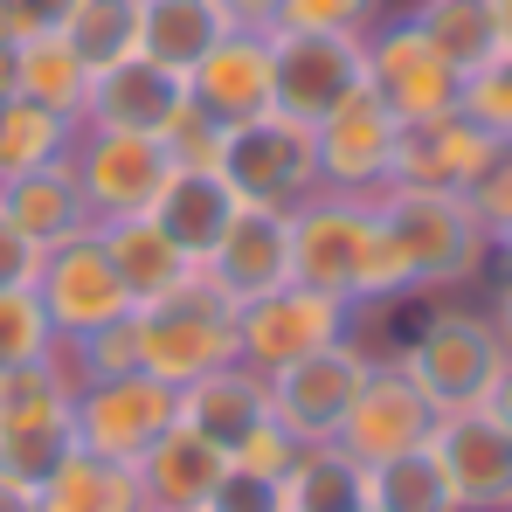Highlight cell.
Wrapping results in <instances>:
<instances>
[{
    "instance_id": "obj_1",
    "label": "cell",
    "mask_w": 512,
    "mask_h": 512,
    "mask_svg": "<svg viewBox=\"0 0 512 512\" xmlns=\"http://www.w3.org/2000/svg\"><path fill=\"white\" fill-rule=\"evenodd\" d=\"M291 277L333 291L346 305H402L416 298L409 263L395 250L381 208L367 194H312L291 208Z\"/></svg>"
},
{
    "instance_id": "obj_2",
    "label": "cell",
    "mask_w": 512,
    "mask_h": 512,
    "mask_svg": "<svg viewBox=\"0 0 512 512\" xmlns=\"http://www.w3.org/2000/svg\"><path fill=\"white\" fill-rule=\"evenodd\" d=\"M416 305H423L416 326L395 340L388 360L436 402V416L443 409H478L492 395L499 367H506V346L492 333L485 305H457V298H416Z\"/></svg>"
},
{
    "instance_id": "obj_3",
    "label": "cell",
    "mask_w": 512,
    "mask_h": 512,
    "mask_svg": "<svg viewBox=\"0 0 512 512\" xmlns=\"http://www.w3.org/2000/svg\"><path fill=\"white\" fill-rule=\"evenodd\" d=\"M395 250L409 263L416 298H443L464 291L492 270V229L478 222V208L464 194H423V187H381L374 194Z\"/></svg>"
},
{
    "instance_id": "obj_4",
    "label": "cell",
    "mask_w": 512,
    "mask_h": 512,
    "mask_svg": "<svg viewBox=\"0 0 512 512\" xmlns=\"http://www.w3.org/2000/svg\"><path fill=\"white\" fill-rule=\"evenodd\" d=\"M132 326H139V374H153L167 388H187L236 360V305L201 270L187 284H173L167 298L139 305Z\"/></svg>"
},
{
    "instance_id": "obj_5",
    "label": "cell",
    "mask_w": 512,
    "mask_h": 512,
    "mask_svg": "<svg viewBox=\"0 0 512 512\" xmlns=\"http://www.w3.org/2000/svg\"><path fill=\"white\" fill-rule=\"evenodd\" d=\"M353 340V305L333 291H312V284H277L250 305H236V360L256 374H277L291 360H312L326 346Z\"/></svg>"
},
{
    "instance_id": "obj_6",
    "label": "cell",
    "mask_w": 512,
    "mask_h": 512,
    "mask_svg": "<svg viewBox=\"0 0 512 512\" xmlns=\"http://www.w3.org/2000/svg\"><path fill=\"white\" fill-rule=\"evenodd\" d=\"M215 173L236 187V201H263V208H298L319 194V146L312 125L263 111L250 125H229L215 146Z\"/></svg>"
},
{
    "instance_id": "obj_7",
    "label": "cell",
    "mask_w": 512,
    "mask_h": 512,
    "mask_svg": "<svg viewBox=\"0 0 512 512\" xmlns=\"http://www.w3.org/2000/svg\"><path fill=\"white\" fill-rule=\"evenodd\" d=\"M70 423H77V450L104 457V464H139V457L180 423V388L153 381V374L77 381Z\"/></svg>"
},
{
    "instance_id": "obj_8",
    "label": "cell",
    "mask_w": 512,
    "mask_h": 512,
    "mask_svg": "<svg viewBox=\"0 0 512 512\" xmlns=\"http://www.w3.org/2000/svg\"><path fill=\"white\" fill-rule=\"evenodd\" d=\"M173 146L153 132H90L77 125L70 146V173L90 201V222H118V215H146L160 201V187L173 180Z\"/></svg>"
},
{
    "instance_id": "obj_9",
    "label": "cell",
    "mask_w": 512,
    "mask_h": 512,
    "mask_svg": "<svg viewBox=\"0 0 512 512\" xmlns=\"http://www.w3.org/2000/svg\"><path fill=\"white\" fill-rule=\"evenodd\" d=\"M360 56H367V90H374V97H381V104H388L402 125L457 111V90H464V77L443 63V49L429 42L409 14L374 21V28L360 35Z\"/></svg>"
},
{
    "instance_id": "obj_10",
    "label": "cell",
    "mask_w": 512,
    "mask_h": 512,
    "mask_svg": "<svg viewBox=\"0 0 512 512\" xmlns=\"http://www.w3.org/2000/svg\"><path fill=\"white\" fill-rule=\"evenodd\" d=\"M367 367H374V353L360 340H340L326 353H312V360H291V367L263 374L270 381V423L291 443H333L360 381H367Z\"/></svg>"
},
{
    "instance_id": "obj_11",
    "label": "cell",
    "mask_w": 512,
    "mask_h": 512,
    "mask_svg": "<svg viewBox=\"0 0 512 512\" xmlns=\"http://www.w3.org/2000/svg\"><path fill=\"white\" fill-rule=\"evenodd\" d=\"M35 298H42L49 326H56V346H77L84 333H97V326H111V319L132 312V298H125L111 256H104V243H97V229L56 243V250H42Z\"/></svg>"
},
{
    "instance_id": "obj_12",
    "label": "cell",
    "mask_w": 512,
    "mask_h": 512,
    "mask_svg": "<svg viewBox=\"0 0 512 512\" xmlns=\"http://www.w3.org/2000/svg\"><path fill=\"white\" fill-rule=\"evenodd\" d=\"M270 63H277V111L298 125H319L367 84L360 35H319V28H270Z\"/></svg>"
},
{
    "instance_id": "obj_13",
    "label": "cell",
    "mask_w": 512,
    "mask_h": 512,
    "mask_svg": "<svg viewBox=\"0 0 512 512\" xmlns=\"http://www.w3.org/2000/svg\"><path fill=\"white\" fill-rule=\"evenodd\" d=\"M429 457L443 464L464 512H512V423L499 409H443L429 429Z\"/></svg>"
},
{
    "instance_id": "obj_14",
    "label": "cell",
    "mask_w": 512,
    "mask_h": 512,
    "mask_svg": "<svg viewBox=\"0 0 512 512\" xmlns=\"http://www.w3.org/2000/svg\"><path fill=\"white\" fill-rule=\"evenodd\" d=\"M395 132H402V118L360 84L340 111H326V118L312 125L319 187H326V194H367V201H374V194L395 180Z\"/></svg>"
},
{
    "instance_id": "obj_15",
    "label": "cell",
    "mask_w": 512,
    "mask_h": 512,
    "mask_svg": "<svg viewBox=\"0 0 512 512\" xmlns=\"http://www.w3.org/2000/svg\"><path fill=\"white\" fill-rule=\"evenodd\" d=\"M429 429H436V402H429L395 360H374L333 443H340L353 464H388L402 450H423Z\"/></svg>"
},
{
    "instance_id": "obj_16",
    "label": "cell",
    "mask_w": 512,
    "mask_h": 512,
    "mask_svg": "<svg viewBox=\"0 0 512 512\" xmlns=\"http://www.w3.org/2000/svg\"><path fill=\"white\" fill-rule=\"evenodd\" d=\"M201 277H208L229 305H250L263 291L291 284V208L236 201V215H229L222 236H215V250L201 256Z\"/></svg>"
},
{
    "instance_id": "obj_17",
    "label": "cell",
    "mask_w": 512,
    "mask_h": 512,
    "mask_svg": "<svg viewBox=\"0 0 512 512\" xmlns=\"http://www.w3.org/2000/svg\"><path fill=\"white\" fill-rule=\"evenodd\" d=\"M499 160V139L478 132L464 111L416 118L395 132V180L388 187H423V194H471Z\"/></svg>"
},
{
    "instance_id": "obj_18",
    "label": "cell",
    "mask_w": 512,
    "mask_h": 512,
    "mask_svg": "<svg viewBox=\"0 0 512 512\" xmlns=\"http://www.w3.org/2000/svg\"><path fill=\"white\" fill-rule=\"evenodd\" d=\"M187 97L229 132L250 125L263 111H277V63H270V28H229L194 70H187Z\"/></svg>"
},
{
    "instance_id": "obj_19",
    "label": "cell",
    "mask_w": 512,
    "mask_h": 512,
    "mask_svg": "<svg viewBox=\"0 0 512 512\" xmlns=\"http://www.w3.org/2000/svg\"><path fill=\"white\" fill-rule=\"evenodd\" d=\"M180 104H187V77H173V70L146 63V56H125V63H111V70L90 77V97H84V118H77V125H90V132H153V139H167Z\"/></svg>"
},
{
    "instance_id": "obj_20",
    "label": "cell",
    "mask_w": 512,
    "mask_h": 512,
    "mask_svg": "<svg viewBox=\"0 0 512 512\" xmlns=\"http://www.w3.org/2000/svg\"><path fill=\"white\" fill-rule=\"evenodd\" d=\"M180 423L201 443H215L222 457H236L256 429L270 423V381L256 367H243V360H229V367H215V374L180 388Z\"/></svg>"
},
{
    "instance_id": "obj_21",
    "label": "cell",
    "mask_w": 512,
    "mask_h": 512,
    "mask_svg": "<svg viewBox=\"0 0 512 512\" xmlns=\"http://www.w3.org/2000/svg\"><path fill=\"white\" fill-rule=\"evenodd\" d=\"M90 229H97V243H104V256H111V270H118V284H125L132 312H139V305H153V298H167L173 284H187V277H194L187 250L173 243L153 215H118V222H90Z\"/></svg>"
},
{
    "instance_id": "obj_22",
    "label": "cell",
    "mask_w": 512,
    "mask_h": 512,
    "mask_svg": "<svg viewBox=\"0 0 512 512\" xmlns=\"http://www.w3.org/2000/svg\"><path fill=\"white\" fill-rule=\"evenodd\" d=\"M0 208H7L14 229H21L28 243H42V250H56V243H70V236L90 229V201H84V187H77V173H70V160L7 180V187H0Z\"/></svg>"
},
{
    "instance_id": "obj_23",
    "label": "cell",
    "mask_w": 512,
    "mask_h": 512,
    "mask_svg": "<svg viewBox=\"0 0 512 512\" xmlns=\"http://www.w3.org/2000/svg\"><path fill=\"white\" fill-rule=\"evenodd\" d=\"M146 215H153L173 243L187 250V263L201 270V256L215 250V236H222V222L236 215V187L215 167H173V180L160 187V201H153Z\"/></svg>"
},
{
    "instance_id": "obj_24",
    "label": "cell",
    "mask_w": 512,
    "mask_h": 512,
    "mask_svg": "<svg viewBox=\"0 0 512 512\" xmlns=\"http://www.w3.org/2000/svg\"><path fill=\"white\" fill-rule=\"evenodd\" d=\"M236 21L222 14V0H146L139 7V56L160 63L173 77H187Z\"/></svg>"
},
{
    "instance_id": "obj_25",
    "label": "cell",
    "mask_w": 512,
    "mask_h": 512,
    "mask_svg": "<svg viewBox=\"0 0 512 512\" xmlns=\"http://www.w3.org/2000/svg\"><path fill=\"white\" fill-rule=\"evenodd\" d=\"M222 450L215 443H201L187 423H173L139 464H132V478H139V492H146V506H201L208 492H215V478H222Z\"/></svg>"
},
{
    "instance_id": "obj_26",
    "label": "cell",
    "mask_w": 512,
    "mask_h": 512,
    "mask_svg": "<svg viewBox=\"0 0 512 512\" xmlns=\"http://www.w3.org/2000/svg\"><path fill=\"white\" fill-rule=\"evenodd\" d=\"M35 512H146V492H139L132 464H104L90 450H70L35 485Z\"/></svg>"
},
{
    "instance_id": "obj_27",
    "label": "cell",
    "mask_w": 512,
    "mask_h": 512,
    "mask_svg": "<svg viewBox=\"0 0 512 512\" xmlns=\"http://www.w3.org/2000/svg\"><path fill=\"white\" fill-rule=\"evenodd\" d=\"M14 97L28 104H49L63 118H84V97H90V63L63 42V28L49 35H28L14 42Z\"/></svg>"
},
{
    "instance_id": "obj_28",
    "label": "cell",
    "mask_w": 512,
    "mask_h": 512,
    "mask_svg": "<svg viewBox=\"0 0 512 512\" xmlns=\"http://www.w3.org/2000/svg\"><path fill=\"white\" fill-rule=\"evenodd\" d=\"M291 512H360L367 506V464H353L340 443H298L284 471Z\"/></svg>"
},
{
    "instance_id": "obj_29",
    "label": "cell",
    "mask_w": 512,
    "mask_h": 512,
    "mask_svg": "<svg viewBox=\"0 0 512 512\" xmlns=\"http://www.w3.org/2000/svg\"><path fill=\"white\" fill-rule=\"evenodd\" d=\"M409 21L443 49V63H450L457 77L485 70V63L506 49V42H499V21H492V0H416Z\"/></svg>"
},
{
    "instance_id": "obj_30",
    "label": "cell",
    "mask_w": 512,
    "mask_h": 512,
    "mask_svg": "<svg viewBox=\"0 0 512 512\" xmlns=\"http://www.w3.org/2000/svg\"><path fill=\"white\" fill-rule=\"evenodd\" d=\"M70 146H77V118H63L49 104H28V97L0 104V187L21 180V173H35V167L70 160Z\"/></svg>"
},
{
    "instance_id": "obj_31",
    "label": "cell",
    "mask_w": 512,
    "mask_h": 512,
    "mask_svg": "<svg viewBox=\"0 0 512 512\" xmlns=\"http://www.w3.org/2000/svg\"><path fill=\"white\" fill-rule=\"evenodd\" d=\"M360 512H464V506L423 443V450H402L388 464H367V506Z\"/></svg>"
},
{
    "instance_id": "obj_32",
    "label": "cell",
    "mask_w": 512,
    "mask_h": 512,
    "mask_svg": "<svg viewBox=\"0 0 512 512\" xmlns=\"http://www.w3.org/2000/svg\"><path fill=\"white\" fill-rule=\"evenodd\" d=\"M139 7L146 0H77L70 7L63 42L90 63V77L111 70V63H125V56H139Z\"/></svg>"
},
{
    "instance_id": "obj_33",
    "label": "cell",
    "mask_w": 512,
    "mask_h": 512,
    "mask_svg": "<svg viewBox=\"0 0 512 512\" xmlns=\"http://www.w3.org/2000/svg\"><path fill=\"white\" fill-rule=\"evenodd\" d=\"M56 353V326L35 298V284H14L0 291V367H21V360H42Z\"/></svg>"
},
{
    "instance_id": "obj_34",
    "label": "cell",
    "mask_w": 512,
    "mask_h": 512,
    "mask_svg": "<svg viewBox=\"0 0 512 512\" xmlns=\"http://www.w3.org/2000/svg\"><path fill=\"white\" fill-rule=\"evenodd\" d=\"M457 111H464L478 132H492L499 146H512V49H499L485 70H471V77H464Z\"/></svg>"
},
{
    "instance_id": "obj_35",
    "label": "cell",
    "mask_w": 512,
    "mask_h": 512,
    "mask_svg": "<svg viewBox=\"0 0 512 512\" xmlns=\"http://www.w3.org/2000/svg\"><path fill=\"white\" fill-rule=\"evenodd\" d=\"M63 360H70V374H77V381L139 374V326H132V312H125V319H111V326H97V333H84L77 346H63Z\"/></svg>"
},
{
    "instance_id": "obj_36",
    "label": "cell",
    "mask_w": 512,
    "mask_h": 512,
    "mask_svg": "<svg viewBox=\"0 0 512 512\" xmlns=\"http://www.w3.org/2000/svg\"><path fill=\"white\" fill-rule=\"evenodd\" d=\"M388 0H284L277 28H319V35H367L374 21H388Z\"/></svg>"
},
{
    "instance_id": "obj_37",
    "label": "cell",
    "mask_w": 512,
    "mask_h": 512,
    "mask_svg": "<svg viewBox=\"0 0 512 512\" xmlns=\"http://www.w3.org/2000/svg\"><path fill=\"white\" fill-rule=\"evenodd\" d=\"M201 506L208 512H291V499H284V478L250 471V464H222V478H215V492Z\"/></svg>"
},
{
    "instance_id": "obj_38",
    "label": "cell",
    "mask_w": 512,
    "mask_h": 512,
    "mask_svg": "<svg viewBox=\"0 0 512 512\" xmlns=\"http://www.w3.org/2000/svg\"><path fill=\"white\" fill-rule=\"evenodd\" d=\"M464 201L478 208V222H485V229H506V222H512V146H499L492 173H485V180H478Z\"/></svg>"
},
{
    "instance_id": "obj_39",
    "label": "cell",
    "mask_w": 512,
    "mask_h": 512,
    "mask_svg": "<svg viewBox=\"0 0 512 512\" xmlns=\"http://www.w3.org/2000/svg\"><path fill=\"white\" fill-rule=\"evenodd\" d=\"M35 270H42V243H28V236L14 229V215L0 208V291L35 284Z\"/></svg>"
},
{
    "instance_id": "obj_40",
    "label": "cell",
    "mask_w": 512,
    "mask_h": 512,
    "mask_svg": "<svg viewBox=\"0 0 512 512\" xmlns=\"http://www.w3.org/2000/svg\"><path fill=\"white\" fill-rule=\"evenodd\" d=\"M291 457H298V443H291V436H284L277 423H263L250 443L229 457V464H250V471H270V478H284V471H291Z\"/></svg>"
},
{
    "instance_id": "obj_41",
    "label": "cell",
    "mask_w": 512,
    "mask_h": 512,
    "mask_svg": "<svg viewBox=\"0 0 512 512\" xmlns=\"http://www.w3.org/2000/svg\"><path fill=\"white\" fill-rule=\"evenodd\" d=\"M222 14H229L236 28H277L284 0H222Z\"/></svg>"
},
{
    "instance_id": "obj_42",
    "label": "cell",
    "mask_w": 512,
    "mask_h": 512,
    "mask_svg": "<svg viewBox=\"0 0 512 512\" xmlns=\"http://www.w3.org/2000/svg\"><path fill=\"white\" fill-rule=\"evenodd\" d=\"M70 7L77 0H21V21H28V35H49V28L70 21Z\"/></svg>"
},
{
    "instance_id": "obj_43",
    "label": "cell",
    "mask_w": 512,
    "mask_h": 512,
    "mask_svg": "<svg viewBox=\"0 0 512 512\" xmlns=\"http://www.w3.org/2000/svg\"><path fill=\"white\" fill-rule=\"evenodd\" d=\"M485 319H492L499 346L512 353V277H492V305H485Z\"/></svg>"
},
{
    "instance_id": "obj_44",
    "label": "cell",
    "mask_w": 512,
    "mask_h": 512,
    "mask_svg": "<svg viewBox=\"0 0 512 512\" xmlns=\"http://www.w3.org/2000/svg\"><path fill=\"white\" fill-rule=\"evenodd\" d=\"M0 42H28V21H21V0H0Z\"/></svg>"
},
{
    "instance_id": "obj_45",
    "label": "cell",
    "mask_w": 512,
    "mask_h": 512,
    "mask_svg": "<svg viewBox=\"0 0 512 512\" xmlns=\"http://www.w3.org/2000/svg\"><path fill=\"white\" fill-rule=\"evenodd\" d=\"M485 409H499L512 423V353H506V367H499V381H492V395H485Z\"/></svg>"
},
{
    "instance_id": "obj_46",
    "label": "cell",
    "mask_w": 512,
    "mask_h": 512,
    "mask_svg": "<svg viewBox=\"0 0 512 512\" xmlns=\"http://www.w3.org/2000/svg\"><path fill=\"white\" fill-rule=\"evenodd\" d=\"M0 512H35V492L14 485V478H0Z\"/></svg>"
},
{
    "instance_id": "obj_47",
    "label": "cell",
    "mask_w": 512,
    "mask_h": 512,
    "mask_svg": "<svg viewBox=\"0 0 512 512\" xmlns=\"http://www.w3.org/2000/svg\"><path fill=\"white\" fill-rule=\"evenodd\" d=\"M492 270L512 277V222H506V229H492Z\"/></svg>"
},
{
    "instance_id": "obj_48",
    "label": "cell",
    "mask_w": 512,
    "mask_h": 512,
    "mask_svg": "<svg viewBox=\"0 0 512 512\" xmlns=\"http://www.w3.org/2000/svg\"><path fill=\"white\" fill-rule=\"evenodd\" d=\"M7 97H14V49L0 42V104H7Z\"/></svg>"
},
{
    "instance_id": "obj_49",
    "label": "cell",
    "mask_w": 512,
    "mask_h": 512,
    "mask_svg": "<svg viewBox=\"0 0 512 512\" xmlns=\"http://www.w3.org/2000/svg\"><path fill=\"white\" fill-rule=\"evenodd\" d=\"M492 21H499V42L512 49V0H492Z\"/></svg>"
},
{
    "instance_id": "obj_50",
    "label": "cell",
    "mask_w": 512,
    "mask_h": 512,
    "mask_svg": "<svg viewBox=\"0 0 512 512\" xmlns=\"http://www.w3.org/2000/svg\"><path fill=\"white\" fill-rule=\"evenodd\" d=\"M146 512H208V506H146Z\"/></svg>"
}]
</instances>
